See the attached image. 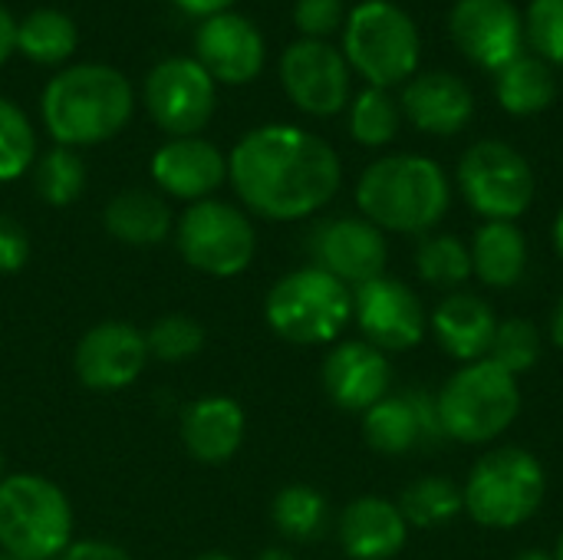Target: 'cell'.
<instances>
[{"instance_id": "obj_44", "label": "cell", "mask_w": 563, "mask_h": 560, "mask_svg": "<svg viewBox=\"0 0 563 560\" xmlns=\"http://www.w3.org/2000/svg\"><path fill=\"white\" fill-rule=\"evenodd\" d=\"M257 560H297L287 548H264L261 554H257Z\"/></svg>"}, {"instance_id": "obj_31", "label": "cell", "mask_w": 563, "mask_h": 560, "mask_svg": "<svg viewBox=\"0 0 563 560\" xmlns=\"http://www.w3.org/2000/svg\"><path fill=\"white\" fill-rule=\"evenodd\" d=\"M416 274L422 284L439 290H462V284L472 277V251L455 234H422L416 244Z\"/></svg>"}, {"instance_id": "obj_10", "label": "cell", "mask_w": 563, "mask_h": 560, "mask_svg": "<svg viewBox=\"0 0 563 560\" xmlns=\"http://www.w3.org/2000/svg\"><path fill=\"white\" fill-rule=\"evenodd\" d=\"M465 205L482 221H518L528 215L538 195V175L531 162L501 139H482L465 149L455 168Z\"/></svg>"}, {"instance_id": "obj_15", "label": "cell", "mask_w": 563, "mask_h": 560, "mask_svg": "<svg viewBox=\"0 0 563 560\" xmlns=\"http://www.w3.org/2000/svg\"><path fill=\"white\" fill-rule=\"evenodd\" d=\"M449 36L468 63L488 73L505 69L528 46L525 13L515 0H455L449 13Z\"/></svg>"}, {"instance_id": "obj_14", "label": "cell", "mask_w": 563, "mask_h": 560, "mask_svg": "<svg viewBox=\"0 0 563 560\" xmlns=\"http://www.w3.org/2000/svg\"><path fill=\"white\" fill-rule=\"evenodd\" d=\"M310 264L333 274L346 287H360L386 274L389 244L386 234L363 215H333L307 234Z\"/></svg>"}, {"instance_id": "obj_30", "label": "cell", "mask_w": 563, "mask_h": 560, "mask_svg": "<svg viewBox=\"0 0 563 560\" xmlns=\"http://www.w3.org/2000/svg\"><path fill=\"white\" fill-rule=\"evenodd\" d=\"M396 505H399L406 525L419 528V531L452 525L465 512L462 485H455L449 475H422V479H416L412 485L402 488Z\"/></svg>"}, {"instance_id": "obj_29", "label": "cell", "mask_w": 563, "mask_h": 560, "mask_svg": "<svg viewBox=\"0 0 563 560\" xmlns=\"http://www.w3.org/2000/svg\"><path fill=\"white\" fill-rule=\"evenodd\" d=\"M271 521H274V528H277V535L284 541L310 545V541L323 538V531L330 525V505H327L323 492H317L313 485L294 482V485H284L274 495Z\"/></svg>"}, {"instance_id": "obj_45", "label": "cell", "mask_w": 563, "mask_h": 560, "mask_svg": "<svg viewBox=\"0 0 563 560\" xmlns=\"http://www.w3.org/2000/svg\"><path fill=\"white\" fill-rule=\"evenodd\" d=\"M515 560H558L551 551H541V548H528V551H521Z\"/></svg>"}, {"instance_id": "obj_24", "label": "cell", "mask_w": 563, "mask_h": 560, "mask_svg": "<svg viewBox=\"0 0 563 560\" xmlns=\"http://www.w3.org/2000/svg\"><path fill=\"white\" fill-rule=\"evenodd\" d=\"M429 330H432L435 343L452 360H459L465 366V363L488 360L492 340L498 330V317L485 297L468 294V290H452L429 314Z\"/></svg>"}, {"instance_id": "obj_43", "label": "cell", "mask_w": 563, "mask_h": 560, "mask_svg": "<svg viewBox=\"0 0 563 560\" xmlns=\"http://www.w3.org/2000/svg\"><path fill=\"white\" fill-rule=\"evenodd\" d=\"M551 343L563 350V297L558 300V307H554V314H551Z\"/></svg>"}, {"instance_id": "obj_26", "label": "cell", "mask_w": 563, "mask_h": 560, "mask_svg": "<svg viewBox=\"0 0 563 560\" xmlns=\"http://www.w3.org/2000/svg\"><path fill=\"white\" fill-rule=\"evenodd\" d=\"M472 277L492 290L518 287L528 274V238L518 221H485L472 244Z\"/></svg>"}, {"instance_id": "obj_21", "label": "cell", "mask_w": 563, "mask_h": 560, "mask_svg": "<svg viewBox=\"0 0 563 560\" xmlns=\"http://www.w3.org/2000/svg\"><path fill=\"white\" fill-rule=\"evenodd\" d=\"M402 119H409L426 135H459L475 116L472 86L449 69H419L399 92Z\"/></svg>"}, {"instance_id": "obj_46", "label": "cell", "mask_w": 563, "mask_h": 560, "mask_svg": "<svg viewBox=\"0 0 563 560\" xmlns=\"http://www.w3.org/2000/svg\"><path fill=\"white\" fill-rule=\"evenodd\" d=\"M554 248H558V257L563 261V208L561 215H558V221H554Z\"/></svg>"}, {"instance_id": "obj_6", "label": "cell", "mask_w": 563, "mask_h": 560, "mask_svg": "<svg viewBox=\"0 0 563 560\" xmlns=\"http://www.w3.org/2000/svg\"><path fill=\"white\" fill-rule=\"evenodd\" d=\"M76 515L66 492L36 472L0 479V551L20 560H56L73 545Z\"/></svg>"}, {"instance_id": "obj_33", "label": "cell", "mask_w": 563, "mask_h": 560, "mask_svg": "<svg viewBox=\"0 0 563 560\" xmlns=\"http://www.w3.org/2000/svg\"><path fill=\"white\" fill-rule=\"evenodd\" d=\"M33 191L49 208H69L86 191V165L76 149H49L33 162Z\"/></svg>"}, {"instance_id": "obj_42", "label": "cell", "mask_w": 563, "mask_h": 560, "mask_svg": "<svg viewBox=\"0 0 563 560\" xmlns=\"http://www.w3.org/2000/svg\"><path fill=\"white\" fill-rule=\"evenodd\" d=\"M13 50H16V20L10 17L7 7H0V66L10 59Z\"/></svg>"}, {"instance_id": "obj_34", "label": "cell", "mask_w": 563, "mask_h": 560, "mask_svg": "<svg viewBox=\"0 0 563 560\" xmlns=\"http://www.w3.org/2000/svg\"><path fill=\"white\" fill-rule=\"evenodd\" d=\"M205 340H208L205 327L188 314H162L145 330L148 360L158 363H188L205 350Z\"/></svg>"}, {"instance_id": "obj_5", "label": "cell", "mask_w": 563, "mask_h": 560, "mask_svg": "<svg viewBox=\"0 0 563 560\" xmlns=\"http://www.w3.org/2000/svg\"><path fill=\"white\" fill-rule=\"evenodd\" d=\"M343 56L376 89L406 86L422 63V36L409 10L393 0H363L346 10Z\"/></svg>"}, {"instance_id": "obj_9", "label": "cell", "mask_w": 563, "mask_h": 560, "mask_svg": "<svg viewBox=\"0 0 563 560\" xmlns=\"http://www.w3.org/2000/svg\"><path fill=\"white\" fill-rule=\"evenodd\" d=\"M172 241H175L178 257L195 274H205L214 281L244 274L257 254L254 221L247 218L244 208L221 201V198H205V201L188 205L175 218Z\"/></svg>"}, {"instance_id": "obj_13", "label": "cell", "mask_w": 563, "mask_h": 560, "mask_svg": "<svg viewBox=\"0 0 563 560\" xmlns=\"http://www.w3.org/2000/svg\"><path fill=\"white\" fill-rule=\"evenodd\" d=\"M353 320L360 327V340L386 356L416 350L429 333V314L419 294L389 274L353 287Z\"/></svg>"}, {"instance_id": "obj_20", "label": "cell", "mask_w": 563, "mask_h": 560, "mask_svg": "<svg viewBox=\"0 0 563 560\" xmlns=\"http://www.w3.org/2000/svg\"><path fill=\"white\" fill-rule=\"evenodd\" d=\"M148 172L158 185V195L195 205L214 198V191L228 182V155L201 135L168 139L162 149H155Z\"/></svg>"}, {"instance_id": "obj_47", "label": "cell", "mask_w": 563, "mask_h": 560, "mask_svg": "<svg viewBox=\"0 0 563 560\" xmlns=\"http://www.w3.org/2000/svg\"><path fill=\"white\" fill-rule=\"evenodd\" d=\"M191 560H234L231 554H224V551H205V554H198V558Z\"/></svg>"}, {"instance_id": "obj_49", "label": "cell", "mask_w": 563, "mask_h": 560, "mask_svg": "<svg viewBox=\"0 0 563 560\" xmlns=\"http://www.w3.org/2000/svg\"><path fill=\"white\" fill-rule=\"evenodd\" d=\"M7 475V462H3V455H0V479Z\"/></svg>"}, {"instance_id": "obj_16", "label": "cell", "mask_w": 563, "mask_h": 560, "mask_svg": "<svg viewBox=\"0 0 563 560\" xmlns=\"http://www.w3.org/2000/svg\"><path fill=\"white\" fill-rule=\"evenodd\" d=\"M363 439L376 455L402 459L409 452H435L445 439L435 396L429 389H406L379 399L363 413Z\"/></svg>"}, {"instance_id": "obj_36", "label": "cell", "mask_w": 563, "mask_h": 560, "mask_svg": "<svg viewBox=\"0 0 563 560\" xmlns=\"http://www.w3.org/2000/svg\"><path fill=\"white\" fill-rule=\"evenodd\" d=\"M36 162V132L26 119V112L0 99V182L23 178Z\"/></svg>"}, {"instance_id": "obj_50", "label": "cell", "mask_w": 563, "mask_h": 560, "mask_svg": "<svg viewBox=\"0 0 563 560\" xmlns=\"http://www.w3.org/2000/svg\"><path fill=\"white\" fill-rule=\"evenodd\" d=\"M0 560H20V558H13V554H7V551H0Z\"/></svg>"}, {"instance_id": "obj_35", "label": "cell", "mask_w": 563, "mask_h": 560, "mask_svg": "<svg viewBox=\"0 0 563 560\" xmlns=\"http://www.w3.org/2000/svg\"><path fill=\"white\" fill-rule=\"evenodd\" d=\"M541 330L528 320V317H508L498 320L495 340H492V353L488 360L498 363L505 373L511 376H525L541 363Z\"/></svg>"}, {"instance_id": "obj_23", "label": "cell", "mask_w": 563, "mask_h": 560, "mask_svg": "<svg viewBox=\"0 0 563 560\" xmlns=\"http://www.w3.org/2000/svg\"><path fill=\"white\" fill-rule=\"evenodd\" d=\"M336 541L350 560H393L409 545V525L396 502L383 495H360L343 508Z\"/></svg>"}, {"instance_id": "obj_17", "label": "cell", "mask_w": 563, "mask_h": 560, "mask_svg": "<svg viewBox=\"0 0 563 560\" xmlns=\"http://www.w3.org/2000/svg\"><path fill=\"white\" fill-rule=\"evenodd\" d=\"M148 366L145 330L125 320H102L89 327L73 350V373L92 393L129 389Z\"/></svg>"}, {"instance_id": "obj_22", "label": "cell", "mask_w": 563, "mask_h": 560, "mask_svg": "<svg viewBox=\"0 0 563 560\" xmlns=\"http://www.w3.org/2000/svg\"><path fill=\"white\" fill-rule=\"evenodd\" d=\"M178 436L185 452L201 465H224L231 462L247 436V416L238 399L208 393L191 399L181 409Z\"/></svg>"}, {"instance_id": "obj_40", "label": "cell", "mask_w": 563, "mask_h": 560, "mask_svg": "<svg viewBox=\"0 0 563 560\" xmlns=\"http://www.w3.org/2000/svg\"><path fill=\"white\" fill-rule=\"evenodd\" d=\"M56 560H132V554L112 541H99V538H82L73 541Z\"/></svg>"}, {"instance_id": "obj_12", "label": "cell", "mask_w": 563, "mask_h": 560, "mask_svg": "<svg viewBox=\"0 0 563 560\" xmlns=\"http://www.w3.org/2000/svg\"><path fill=\"white\" fill-rule=\"evenodd\" d=\"M277 73L287 99L307 116L330 119L353 99V69L343 50L327 40H294L280 53Z\"/></svg>"}, {"instance_id": "obj_48", "label": "cell", "mask_w": 563, "mask_h": 560, "mask_svg": "<svg viewBox=\"0 0 563 560\" xmlns=\"http://www.w3.org/2000/svg\"><path fill=\"white\" fill-rule=\"evenodd\" d=\"M554 558L563 560V535H561V538H558V551H554Z\"/></svg>"}, {"instance_id": "obj_38", "label": "cell", "mask_w": 563, "mask_h": 560, "mask_svg": "<svg viewBox=\"0 0 563 560\" xmlns=\"http://www.w3.org/2000/svg\"><path fill=\"white\" fill-rule=\"evenodd\" d=\"M346 23L343 0H297L294 3V26L303 40H327Z\"/></svg>"}, {"instance_id": "obj_18", "label": "cell", "mask_w": 563, "mask_h": 560, "mask_svg": "<svg viewBox=\"0 0 563 560\" xmlns=\"http://www.w3.org/2000/svg\"><path fill=\"white\" fill-rule=\"evenodd\" d=\"M195 59L208 69L214 83L244 86L261 76L267 59L264 33L241 13L224 10L201 20L195 33Z\"/></svg>"}, {"instance_id": "obj_8", "label": "cell", "mask_w": 563, "mask_h": 560, "mask_svg": "<svg viewBox=\"0 0 563 560\" xmlns=\"http://www.w3.org/2000/svg\"><path fill=\"white\" fill-rule=\"evenodd\" d=\"M439 419L449 442L488 446L505 436L521 413L518 376L505 373L492 360L465 363L445 380L435 396Z\"/></svg>"}, {"instance_id": "obj_25", "label": "cell", "mask_w": 563, "mask_h": 560, "mask_svg": "<svg viewBox=\"0 0 563 560\" xmlns=\"http://www.w3.org/2000/svg\"><path fill=\"white\" fill-rule=\"evenodd\" d=\"M102 228L125 248H158L175 231V215L158 191L122 188L102 208Z\"/></svg>"}, {"instance_id": "obj_2", "label": "cell", "mask_w": 563, "mask_h": 560, "mask_svg": "<svg viewBox=\"0 0 563 560\" xmlns=\"http://www.w3.org/2000/svg\"><path fill=\"white\" fill-rule=\"evenodd\" d=\"M356 208L383 234H432L452 208V182L429 155H383L356 182Z\"/></svg>"}, {"instance_id": "obj_39", "label": "cell", "mask_w": 563, "mask_h": 560, "mask_svg": "<svg viewBox=\"0 0 563 560\" xmlns=\"http://www.w3.org/2000/svg\"><path fill=\"white\" fill-rule=\"evenodd\" d=\"M30 261V234L26 228L0 211V277L20 274Z\"/></svg>"}, {"instance_id": "obj_37", "label": "cell", "mask_w": 563, "mask_h": 560, "mask_svg": "<svg viewBox=\"0 0 563 560\" xmlns=\"http://www.w3.org/2000/svg\"><path fill=\"white\" fill-rule=\"evenodd\" d=\"M525 40L534 56L563 66V0H531L525 10Z\"/></svg>"}, {"instance_id": "obj_4", "label": "cell", "mask_w": 563, "mask_h": 560, "mask_svg": "<svg viewBox=\"0 0 563 560\" xmlns=\"http://www.w3.org/2000/svg\"><path fill=\"white\" fill-rule=\"evenodd\" d=\"M271 333L290 347H327L353 323V287L307 264L274 281L264 297Z\"/></svg>"}, {"instance_id": "obj_27", "label": "cell", "mask_w": 563, "mask_h": 560, "mask_svg": "<svg viewBox=\"0 0 563 560\" xmlns=\"http://www.w3.org/2000/svg\"><path fill=\"white\" fill-rule=\"evenodd\" d=\"M495 96L508 116H518V119L538 116L551 109L558 99L554 66L534 53H521L518 59H511L505 69L495 73Z\"/></svg>"}, {"instance_id": "obj_19", "label": "cell", "mask_w": 563, "mask_h": 560, "mask_svg": "<svg viewBox=\"0 0 563 560\" xmlns=\"http://www.w3.org/2000/svg\"><path fill=\"white\" fill-rule=\"evenodd\" d=\"M327 399L343 413H366L389 396L393 366L389 356L366 340H336L320 366Z\"/></svg>"}, {"instance_id": "obj_41", "label": "cell", "mask_w": 563, "mask_h": 560, "mask_svg": "<svg viewBox=\"0 0 563 560\" xmlns=\"http://www.w3.org/2000/svg\"><path fill=\"white\" fill-rule=\"evenodd\" d=\"M178 10H185V13H191V17H214V13H224V10H231V3L234 0H172Z\"/></svg>"}, {"instance_id": "obj_7", "label": "cell", "mask_w": 563, "mask_h": 560, "mask_svg": "<svg viewBox=\"0 0 563 560\" xmlns=\"http://www.w3.org/2000/svg\"><path fill=\"white\" fill-rule=\"evenodd\" d=\"M548 495V475L538 455L521 446L485 452L462 488L465 515L488 531H511L528 525Z\"/></svg>"}, {"instance_id": "obj_1", "label": "cell", "mask_w": 563, "mask_h": 560, "mask_svg": "<svg viewBox=\"0 0 563 560\" xmlns=\"http://www.w3.org/2000/svg\"><path fill=\"white\" fill-rule=\"evenodd\" d=\"M228 182L244 211L264 221H307L320 215L343 185L336 149L300 125H257L228 155Z\"/></svg>"}, {"instance_id": "obj_32", "label": "cell", "mask_w": 563, "mask_h": 560, "mask_svg": "<svg viewBox=\"0 0 563 560\" xmlns=\"http://www.w3.org/2000/svg\"><path fill=\"white\" fill-rule=\"evenodd\" d=\"M350 135L363 149H386L402 129V106L389 89L366 86L350 99Z\"/></svg>"}, {"instance_id": "obj_11", "label": "cell", "mask_w": 563, "mask_h": 560, "mask_svg": "<svg viewBox=\"0 0 563 560\" xmlns=\"http://www.w3.org/2000/svg\"><path fill=\"white\" fill-rule=\"evenodd\" d=\"M218 83L195 56H168L145 76V109L152 122L172 139L198 135L218 106Z\"/></svg>"}, {"instance_id": "obj_28", "label": "cell", "mask_w": 563, "mask_h": 560, "mask_svg": "<svg viewBox=\"0 0 563 560\" xmlns=\"http://www.w3.org/2000/svg\"><path fill=\"white\" fill-rule=\"evenodd\" d=\"M79 30L69 13L40 7L16 23V50L43 66H59L76 53Z\"/></svg>"}, {"instance_id": "obj_3", "label": "cell", "mask_w": 563, "mask_h": 560, "mask_svg": "<svg viewBox=\"0 0 563 560\" xmlns=\"http://www.w3.org/2000/svg\"><path fill=\"white\" fill-rule=\"evenodd\" d=\"M132 109V83L106 63L66 66L40 96L43 125L63 149H86L115 139L129 125Z\"/></svg>"}]
</instances>
